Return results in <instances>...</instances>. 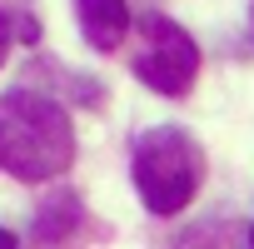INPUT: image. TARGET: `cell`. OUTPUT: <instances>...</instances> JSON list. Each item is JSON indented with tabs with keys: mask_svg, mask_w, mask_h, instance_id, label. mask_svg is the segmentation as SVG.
<instances>
[{
	"mask_svg": "<svg viewBox=\"0 0 254 249\" xmlns=\"http://www.w3.org/2000/svg\"><path fill=\"white\" fill-rule=\"evenodd\" d=\"M75 15H80V35L95 50H115L135 25L130 10H125V0H75Z\"/></svg>",
	"mask_w": 254,
	"mask_h": 249,
	"instance_id": "277c9868",
	"label": "cell"
},
{
	"mask_svg": "<svg viewBox=\"0 0 254 249\" xmlns=\"http://www.w3.org/2000/svg\"><path fill=\"white\" fill-rule=\"evenodd\" d=\"M70 160H75V130L55 100L35 90L0 95V170L35 185L65 175Z\"/></svg>",
	"mask_w": 254,
	"mask_h": 249,
	"instance_id": "6da1fadb",
	"label": "cell"
},
{
	"mask_svg": "<svg viewBox=\"0 0 254 249\" xmlns=\"http://www.w3.org/2000/svg\"><path fill=\"white\" fill-rule=\"evenodd\" d=\"M0 249H15V234H10L5 224H0Z\"/></svg>",
	"mask_w": 254,
	"mask_h": 249,
	"instance_id": "52a82bcc",
	"label": "cell"
},
{
	"mask_svg": "<svg viewBox=\"0 0 254 249\" xmlns=\"http://www.w3.org/2000/svg\"><path fill=\"white\" fill-rule=\"evenodd\" d=\"M130 70L155 95H185L199 75V45L170 15H145L140 20V50H135Z\"/></svg>",
	"mask_w": 254,
	"mask_h": 249,
	"instance_id": "3957f363",
	"label": "cell"
},
{
	"mask_svg": "<svg viewBox=\"0 0 254 249\" xmlns=\"http://www.w3.org/2000/svg\"><path fill=\"white\" fill-rule=\"evenodd\" d=\"M130 175H135V189H140L145 209L170 219V214H180L194 199V189L204 180V155H199L190 130H180V124H155V130H145L135 140Z\"/></svg>",
	"mask_w": 254,
	"mask_h": 249,
	"instance_id": "7a4b0ae2",
	"label": "cell"
},
{
	"mask_svg": "<svg viewBox=\"0 0 254 249\" xmlns=\"http://www.w3.org/2000/svg\"><path fill=\"white\" fill-rule=\"evenodd\" d=\"M244 244H249V249H254V224H249V239H244Z\"/></svg>",
	"mask_w": 254,
	"mask_h": 249,
	"instance_id": "ba28073f",
	"label": "cell"
},
{
	"mask_svg": "<svg viewBox=\"0 0 254 249\" xmlns=\"http://www.w3.org/2000/svg\"><path fill=\"white\" fill-rule=\"evenodd\" d=\"M175 249H244V239L234 234V224H229V219H209V224L190 229Z\"/></svg>",
	"mask_w": 254,
	"mask_h": 249,
	"instance_id": "5b68a950",
	"label": "cell"
},
{
	"mask_svg": "<svg viewBox=\"0 0 254 249\" xmlns=\"http://www.w3.org/2000/svg\"><path fill=\"white\" fill-rule=\"evenodd\" d=\"M5 50H10V20L0 15V65H5Z\"/></svg>",
	"mask_w": 254,
	"mask_h": 249,
	"instance_id": "8992f818",
	"label": "cell"
}]
</instances>
